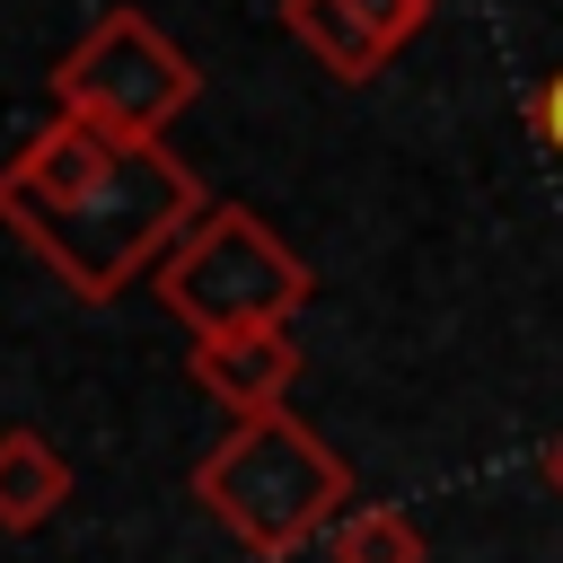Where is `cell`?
I'll list each match as a JSON object with an SVG mask.
<instances>
[{
  "mask_svg": "<svg viewBox=\"0 0 563 563\" xmlns=\"http://www.w3.org/2000/svg\"><path fill=\"white\" fill-rule=\"evenodd\" d=\"M202 202L211 194L167 150V132H114L70 106H53V123L0 167V229L88 308L158 273V255L202 220Z\"/></svg>",
  "mask_w": 563,
  "mask_h": 563,
  "instance_id": "obj_1",
  "label": "cell"
},
{
  "mask_svg": "<svg viewBox=\"0 0 563 563\" xmlns=\"http://www.w3.org/2000/svg\"><path fill=\"white\" fill-rule=\"evenodd\" d=\"M194 501L255 563H290L352 510V466L290 405H264V413H238L211 440V457L194 466Z\"/></svg>",
  "mask_w": 563,
  "mask_h": 563,
  "instance_id": "obj_2",
  "label": "cell"
},
{
  "mask_svg": "<svg viewBox=\"0 0 563 563\" xmlns=\"http://www.w3.org/2000/svg\"><path fill=\"white\" fill-rule=\"evenodd\" d=\"M158 299L194 334H211V325H246V317H299L317 299V273L246 202H202V220L158 255Z\"/></svg>",
  "mask_w": 563,
  "mask_h": 563,
  "instance_id": "obj_3",
  "label": "cell"
},
{
  "mask_svg": "<svg viewBox=\"0 0 563 563\" xmlns=\"http://www.w3.org/2000/svg\"><path fill=\"white\" fill-rule=\"evenodd\" d=\"M194 62L141 18V9H106L62 62H53V106L97 114L114 132H167L194 106Z\"/></svg>",
  "mask_w": 563,
  "mask_h": 563,
  "instance_id": "obj_4",
  "label": "cell"
},
{
  "mask_svg": "<svg viewBox=\"0 0 563 563\" xmlns=\"http://www.w3.org/2000/svg\"><path fill=\"white\" fill-rule=\"evenodd\" d=\"M422 26H431V0H282V35L308 44L317 70L343 79V88L378 79L387 53Z\"/></svg>",
  "mask_w": 563,
  "mask_h": 563,
  "instance_id": "obj_5",
  "label": "cell"
},
{
  "mask_svg": "<svg viewBox=\"0 0 563 563\" xmlns=\"http://www.w3.org/2000/svg\"><path fill=\"white\" fill-rule=\"evenodd\" d=\"M194 387L229 413H264V405H290L299 387V343H290V317H246V325H211L194 334Z\"/></svg>",
  "mask_w": 563,
  "mask_h": 563,
  "instance_id": "obj_6",
  "label": "cell"
},
{
  "mask_svg": "<svg viewBox=\"0 0 563 563\" xmlns=\"http://www.w3.org/2000/svg\"><path fill=\"white\" fill-rule=\"evenodd\" d=\"M62 501H70V457L44 431L9 422L0 431V537H35Z\"/></svg>",
  "mask_w": 563,
  "mask_h": 563,
  "instance_id": "obj_7",
  "label": "cell"
},
{
  "mask_svg": "<svg viewBox=\"0 0 563 563\" xmlns=\"http://www.w3.org/2000/svg\"><path fill=\"white\" fill-rule=\"evenodd\" d=\"M325 554L334 563H422V528L396 510V501H361L325 528Z\"/></svg>",
  "mask_w": 563,
  "mask_h": 563,
  "instance_id": "obj_8",
  "label": "cell"
},
{
  "mask_svg": "<svg viewBox=\"0 0 563 563\" xmlns=\"http://www.w3.org/2000/svg\"><path fill=\"white\" fill-rule=\"evenodd\" d=\"M528 123H537V141H545V158L563 167V62L537 79V97H528Z\"/></svg>",
  "mask_w": 563,
  "mask_h": 563,
  "instance_id": "obj_9",
  "label": "cell"
},
{
  "mask_svg": "<svg viewBox=\"0 0 563 563\" xmlns=\"http://www.w3.org/2000/svg\"><path fill=\"white\" fill-rule=\"evenodd\" d=\"M545 475H554V493H563V440H554V449H545Z\"/></svg>",
  "mask_w": 563,
  "mask_h": 563,
  "instance_id": "obj_10",
  "label": "cell"
}]
</instances>
